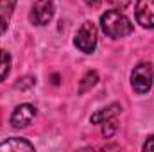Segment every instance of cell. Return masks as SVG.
Listing matches in <instances>:
<instances>
[{
  "mask_svg": "<svg viewBox=\"0 0 154 152\" xmlns=\"http://www.w3.org/2000/svg\"><path fill=\"white\" fill-rule=\"evenodd\" d=\"M109 4L118 7V9H124V7H127L131 4V0H109Z\"/></svg>",
  "mask_w": 154,
  "mask_h": 152,
  "instance_id": "13",
  "label": "cell"
},
{
  "mask_svg": "<svg viewBox=\"0 0 154 152\" xmlns=\"http://www.w3.org/2000/svg\"><path fill=\"white\" fill-rule=\"evenodd\" d=\"M54 11H56L54 0H36L32 4V9H31L29 18H31V22L34 25H47L52 20Z\"/></svg>",
  "mask_w": 154,
  "mask_h": 152,
  "instance_id": "4",
  "label": "cell"
},
{
  "mask_svg": "<svg viewBox=\"0 0 154 152\" xmlns=\"http://www.w3.org/2000/svg\"><path fill=\"white\" fill-rule=\"evenodd\" d=\"M100 27H102L106 36H109L113 39L125 38V36H129L134 31V25L131 23V20L124 13L116 11V9L106 11L100 16Z\"/></svg>",
  "mask_w": 154,
  "mask_h": 152,
  "instance_id": "1",
  "label": "cell"
},
{
  "mask_svg": "<svg viewBox=\"0 0 154 152\" xmlns=\"http://www.w3.org/2000/svg\"><path fill=\"white\" fill-rule=\"evenodd\" d=\"M143 150H154V136H151V138L143 143Z\"/></svg>",
  "mask_w": 154,
  "mask_h": 152,
  "instance_id": "14",
  "label": "cell"
},
{
  "mask_svg": "<svg viewBox=\"0 0 154 152\" xmlns=\"http://www.w3.org/2000/svg\"><path fill=\"white\" fill-rule=\"evenodd\" d=\"M0 150L7 152H20V150H34V145L29 143L23 138H9L4 143H0Z\"/></svg>",
  "mask_w": 154,
  "mask_h": 152,
  "instance_id": "8",
  "label": "cell"
},
{
  "mask_svg": "<svg viewBox=\"0 0 154 152\" xmlns=\"http://www.w3.org/2000/svg\"><path fill=\"white\" fill-rule=\"evenodd\" d=\"M34 116H36V108L34 106L22 104V106H18L13 111V114H11V125L14 129H23V127H27L34 120Z\"/></svg>",
  "mask_w": 154,
  "mask_h": 152,
  "instance_id": "6",
  "label": "cell"
},
{
  "mask_svg": "<svg viewBox=\"0 0 154 152\" xmlns=\"http://www.w3.org/2000/svg\"><path fill=\"white\" fill-rule=\"evenodd\" d=\"M74 43H75V47L81 52L91 54L95 50V47H97V27H95V23H91V22L82 23L81 29L77 31Z\"/></svg>",
  "mask_w": 154,
  "mask_h": 152,
  "instance_id": "3",
  "label": "cell"
},
{
  "mask_svg": "<svg viewBox=\"0 0 154 152\" xmlns=\"http://www.w3.org/2000/svg\"><path fill=\"white\" fill-rule=\"evenodd\" d=\"M84 2H86V5H90V7H93V9H95V7H99V5H100V2H102V0H84Z\"/></svg>",
  "mask_w": 154,
  "mask_h": 152,
  "instance_id": "15",
  "label": "cell"
},
{
  "mask_svg": "<svg viewBox=\"0 0 154 152\" xmlns=\"http://www.w3.org/2000/svg\"><path fill=\"white\" fill-rule=\"evenodd\" d=\"M102 134L106 136V138H111L113 134H115V131H116V122H115V118H109V120H106V122H102Z\"/></svg>",
  "mask_w": 154,
  "mask_h": 152,
  "instance_id": "12",
  "label": "cell"
},
{
  "mask_svg": "<svg viewBox=\"0 0 154 152\" xmlns=\"http://www.w3.org/2000/svg\"><path fill=\"white\" fill-rule=\"evenodd\" d=\"M97 81H99V75H97V72H88L86 75L82 77L81 84H79V93H86L88 90H91V88L97 84Z\"/></svg>",
  "mask_w": 154,
  "mask_h": 152,
  "instance_id": "10",
  "label": "cell"
},
{
  "mask_svg": "<svg viewBox=\"0 0 154 152\" xmlns=\"http://www.w3.org/2000/svg\"><path fill=\"white\" fill-rule=\"evenodd\" d=\"M154 81V68L151 63H140L138 66H134L133 74H131V84L133 90L140 95L147 93L152 86Z\"/></svg>",
  "mask_w": 154,
  "mask_h": 152,
  "instance_id": "2",
  "label": "cell"
},
{
  "mask_svg": "<svg viewBox=\"0 0 154 152\" xmlns=\"http://www.w3.org/2000/svg\"><path fill=\"white\" fill-rule=\"evenodd\" d=\"M134 16L136 22L145 27L152 29L154 27V0H138L134 7Z\"/></svg>",
  "mask_w": 154,
  "mask_h": 152,
  "instance_id": "5",
  "label": "cell"
},
{
  "mask_svg": "<svg viewBox=\"0 0 154 152\" xmlns=\"http://www.w3.org/2000/svg\"><path fill=\"white\" fill-rule=\"evenodd\" d=\"M120 111H122V108L118 104H113L109 108H104V109L97 111L95 114H91V123H102V122H106L109 118H115Z\"/></svg>",
  "mask_w": 154,
  "mask_h": 152,
  "instance_id": "9",
  "label": "cell"
},
{
  "mask_svg": "<svg viewBox=\"0 0 154 152\" xmlns=\"http://www.w3.org/2000/svg\"><path fill=\"white\" fill-rule=\"evenodd\" d=\"M16 0H0V34H4L9 27Z\"/></svg>",
  "mask_w": 154,
  "mask_h": 152,
  "instance_id": "7",
  "label": "cell"
},
{
  "mask_svg": "<svg viewBox=\"0 0 154 152\" xmlns=\"http://www.w3.org/2000/svg\"><path fill=\"white\" fill-rule=\"evenodd\" d=\"M11 70V56L5 50H0V82L9 75Z\"/></svg>",
  "mask_w": 154,
  "mask_h": 152,
  "instance_id": "11",
  "label": "cell"
}]
</instances>
